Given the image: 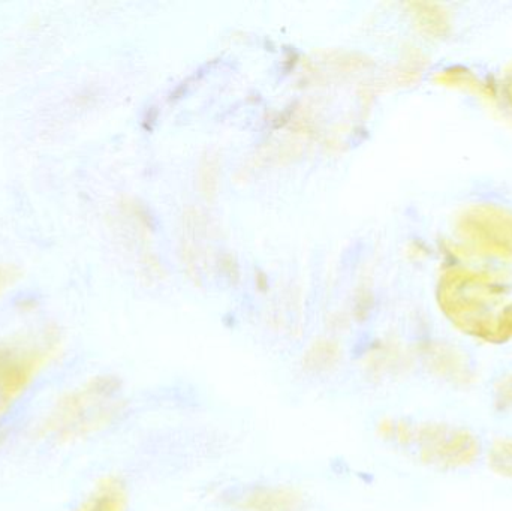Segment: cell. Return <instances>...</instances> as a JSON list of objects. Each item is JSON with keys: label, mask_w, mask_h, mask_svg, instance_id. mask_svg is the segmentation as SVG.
Instances as JSON below:
<instances>
[{"label": "cell", "mask_w": 512, "mask_h": 511, "mask_svg": "<svg viewBox=\"0 0 512 511\" xmlns=\"http://www.w3.org/2000/svg\"><path fill=\"white\" fill-rule=\"evenodd\" d=\"M493 465L499 468L501 473L512 476V441L501 443L493 453Z\"/></svg>", "instance_id": "1"}]
</instances>
